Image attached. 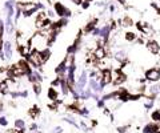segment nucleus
<instances>
[{
	"instance_id": "obj_1",
	"label": "nucleus",
	"mask_w": 160,
	"mask_h": 133,
	"mask_svg": "<svg viewBox=\"0 0 160 133\" xmlns=\"http://www.w3.org/2000/svg\"><path fill=\"white\" fill-rule=\"evenodd\" d=\"M18 8H20L23 12V15L28 18V16H31L32 14H35L36 11L39 10L38 4L36 3H32V2H19L18 3Z\"/></svg>"
},
{
	"instance_id": "obj_2",
	"label": "nucleus",
	"mask_w": 160,
	"mask_h": 133,
	"mask_svg": "<svg viewBox=\"0 0 160 133\" xmlns=\"http://www.w3.org/2000/svg\"><path fill=\"white\" fill-rule=\"evenodd\" d=\"M28 63H30V65L32 68H36V69H39V68H42L43 65V61H42V53H40V51H36V49H32L31 55L28 56Z\"/></svg>"
},
{
	"instance_id": "obj_3",
	"label": "nucleus",
	"mask_w": 160,
	"mask_h": 133,
	"mask_svg": "<svg viewBox=\"0 0 160 133\" xmlns=\"http://www.w3.org/2000/svg\"><path fill=\"white\" fill-rule=\"evenodd\" d=\"M144 79L150 83H158L160 80V68L155 67V68L147 69L146 73H144Z\"/></svg>"
},
{
	"instance_id": "obj_4",
	"label": "nucleus",
	"mask_w": 160,
	"mask_h": 133,
	"mask_svg": "<svg viewBox=\"0 0 160 133\" xmlns=\"http://www.w3.org/2000/svg\"><path fill=\"white\" fill-rule=\"evenodd\" d=\"M54 11L56 12V15L60 16V18H70V16L72 15V12L71 10H68L67 7H64V4L62 3H59V2H56L54 3Z\"/></svg>"
},
{
	"instance_id": "obj_5",
	"label": "nucleus",
	"mask_w": 160,
	"mask_h": 133,
	"mask_svg": "<svg viewBox=\"0 0 160 133\" xmlns=\"http://www.w3.org/2000/svg\"><path fill=\"white\" fill-rule=\"evenodd\" d=\"M103 87H107L112 84V69L107 68V69H102V80H100Z\"/></svg>"
},
{
	"instance_id": "obj_6",
	"label": "nucleus",
	"mask_w": 160,
	"mask_h": 133,
	"mask_svg": "<svg viewBox=\"0 0 160 133\" xmlns=\"http://www.w3.org/2000/svg\"><path fill=\"white\" fill-rule=\"evenodd\" d=\"M146 47L152 55H158L160 52V44H159L158 40H154V39L148 40V41L146 43Z\"/></svg>"
},
{
	"instance_id": "obj_7",
	"label": "nucleus",
	"mask_w": 160,
	"mask_h": 133,
	"mask_svg": "<svg viewBox=\"0 0 160 133\" xmlns=\"http://www.w3.org/2000/svg\"><path fill=\"white\" fill-rule=\"evenodd\" d=\"M94 57L98 60V61H102V60L107 59V48L106 47H98L95 48L94 52H92Z\"/></svg>"
},
{
	"instance_id": "obj_8",
	"label": "nucleus",
	"mask_w": 160,
	"mask_h": 133,
	"mask_svg": "<svg viewBox=\"0 0 160 133\" xmlns=\"http://www.w3.org/2000/svg\"><path fill=\"white\" fill-rule=\"evenodd\" d=\"M3 51H4V53H6V59H7V60H12V57H14V48H12L11 40H7V41H4Z\"/></svg>"
},
{
	"instance_id": "obj_9",
	"label": "nucleus",
	"mask_w": 160,
	"mask_h": 133,
	"mask_svg": "<svg viewBox=\"0 0 160 133\" xmlns=\"http://www.w3.org/2000/svg\"><path fill=\"white\" fill-rule=\"evenodd\" d=\"M47 97L51 100V101H58L59 100V91L58 88H48V92H47Z\"/></svg>"
},
{
	"instance_id": "obj_10",
	"label": "nucleus",
	"mask_w": 160,
	"mask_h": 133,
	"mask_svg": "<svg viewBox=\"0 0 160 133\" xmlns=\"http://www.w3.org/2000/svg\"><path fill=\"white\" fill-rule=\"evenodd\" d=\"M98 23H99V20H98V19H92L91 22L88 23L86 27H84V29H83V31L86 32V33H92L95 28H98Z\"/></svg>"
},
{
	"instance_id": "obj_11",
	"label": "nucleus",
	"mask_w": 160,
	"mask_h": 133,
	"mask_svg": "<svg viewBox=\"0 0 160 133\" xmlns=\"http://www.w3.org/2000/svg\"><path fill=\"white\" fill-rule=\"evenodd\" d=\"M28 80L32 83V84H35V83H40L43 80V77H42V75L39 73V72H36V71H32L30 75H28Z\"/></svg>"
},
{
	"instance_id": "obj_12",
	"label": "nucleus",
	"mask_w": 160,
	"mask_h": 133,
	"mask_svg": "<svg viewBox=\"0 0 160 133\" xmlns=\"http://www.w3.org/2000/svg\"><path fill=\"white\" fill-rule=\"evenodd\" d=\"M40 53H42V61H43V65H44V64H46L48 60L51 59V56H52L51 49L47 47V48H44L43 51H40Z\"/></svg>"
},
{
	"instance_id": "obj_13",
	"label": "nucleus",
	"mask_w": 160,
	"mask_h": 133,
	"mask_svg": "<svg viewBox=\"0 0 160 133\" xmlns=\"http://www.w3.org/2000/svg\"><path fill=\"white\" fill-rule=\"evenodd\" d=\"M114 57L118 60V61H120V63H126L127 61V55H126V52L124 51H118V52H115V55H114Z\"/></svg>"
},
{
	"instance_id": "obj_14",
	"label": "nucleus",
	"mask_w": 160,
	"mask_h": 133,
	"mask_svg": "<svg viewBox=\"0 0 160 133\" xmlns=\"http://www.w3.org/2000/svg\"><path fill=\"white\" fill-rule=\"evenodd\" d=\"M120 23H122L123 27H131V25H134V20H132V18H130V16H124V18L120 20Z\"/></svg>"
},
{
	"instance_id": "obj_15",
	"label": "nucleus",
	"mask_w": 160,
	"mask_h": 133,
	"mask_svg": "<svg viewBox=\"0 0 160 133\" xmlns=\"http://www.w3.org/2000/svg\"><path fill=\"white\" fill-rule=\"evenodd\" d=\"M124 39H126L127 41H136V40H138V35H136L135 32H126V33H124Z\"/></svg>"
},
{
	"instance_id": "obj_16",
	"label": "nucleus",
	"mask_w": 160,
	"mask_h": 133,
	"mask_svg": "<svg viewBox=\"0 0 160 133\" xmlns=\"http://www.w3.org/2000/svg\"><path fill=\"white\" fill-rule=\"evenodd\" d=\"M28 115L31 116L32 119H38V116L40 115V109H39V107H34V108H31L30 112H28Z\"/></svg>"
},
{
	"instance_id": "obj_17",
	"label": "nucleus",
	"mask_w": 160,
	"mask_h": 133,
	"mask_svg": "<svg viewBox=\"0 0 160 133\" xmlns=\"http://www.w3.org/2000/svg\"><path fill=\"white\" fill-rule=\"evenodd\" d=\"M32 91H34V93H35L36 96H39L40 93H42V84H40V83L32 84Z\"/></svg>"
},
{
	"instance_id": "obj_18",
	"label": "nucleus",
	"mask_w": 160,
	"mask_h": 133,
	"mask_svg": "<svg viewBox=\"0 0 160 133\" xmlns=\"http://www.w3.org/2000/svg\"><path fill=\"white\" fill-rule=\"evenodd\" d=\"M24 127H26V121H24L23 119H16L15 120V128L16 129H23Z\"/></svg>"
},
{
	"instance_id": "obj_19",
	"label": "nucleus",
	"mask_w": 160,
	"mask_h": 133,
	"mask_svg": "<svg viewBox=\"0 0 160 133\" xmlns=\"http://www.w3.org/2000/svg\"><path fill=\"white\" fill-rule=\"evenodd\" d=\"M151 119L154 120V123H160V111H155V112H152V115H151Z\"/></svg>"
},
{
	"instance_id": "obj_20",
	"label": "nucleus",
	"mask_w": 160,
	"mask_h": 133,
	"mask_svg": "<svg viewBox=\"0 0 160 133\" xmlns=\"http://www.w3.org/2000/svg\"><path fill=\"white\" fill-rule=\"evenodd\" d=\"M128 129H130V127H128V125H124V127H119L116 131H118V133H126Z\"/></svg>"
},
{
	"instance_id": "obj_21",
	"label": "nucleus",
	"mask_w": 160,
	"mask_h": 133,
	"mask_svg": "<svg viewBox=\"0 0 160 133\" xmlns=\"http://www.w3.org/2000/svg\"><path fill=\"white\" fill-rule=\"evenodd\" d=\"M0 125H2V127H7V125H8V120L4 117V116H2V117H0Z\"/></svg>"
},
{
	"instance_id": "obj_22",
	"label": "nucleus",
	"mask_w": 160,
	"mask_h": 133,
	"mask_svg": "<svg viewBox=\"0 0 160 133\" xmlns=\"http://www.w3.org/2000/svg\"><path fill=\"white\" fill-rule=\"evenodd\" d=\"M38 128H39V127H38V124L32 123L31 125H30V131H31V132H36V131H38Z\"/></svg>"
},
{
	"instance_id": "obj_23",
	"label": "nucleus",
	"mask_w": 160,
	"mask_h": 133,
	"mask_svg": "<svg viewBox=\"0 0 160 133\" xmlns=\"http://www.w3.org/2000/svg\"><path fill=\"white\" fill-rule=\"evenodd\" d=\"M54 133H63V128L62 127H56V128H54V131H52Z\"/></svg>"
},
{
	"instance_id": "obj_24",
	"label": "nucleus",
	"mask_w": 160,
	"mask_h": 133,
	"mask_svg": "<svg viewBox=\"0 0 160 133\" xmlns=\"http://www.w3.org/2000/svg\"><path fill=\"white\" fill-rule=\"evenodd\" d=\"M20 95H22V97L27 99V97H28V91H27V89H23L22 92H20Z\"/></svg>"
},
{
	"instance_id": "obj_25",
	"label": "nucleus",
	"mask_w": 160,
	"mask_h": 133,
	"mask_svg": "<svg viewBox=\"0 0 160 133\" xmlns=\"http://www.w3.org/2000/svg\"><path fill=\"white\" fill-rule=\"evenodd\" d=\"M82 7H83V10H87L88 7H90V2H87V0H84L83 4H82Z\"/></svg>"
},
{
	"instance_id": "obj_26",
	"label": "nucleus",
	"mask_w": 160,
	"mask_h": 133,
	"mask_svg": "<svg viewBox=\"0 0 160 133\" xmlns=\"http://www.w3.org/2000/svg\"><path fill=\"white\" fill-rule=\"evenodd\" d=\"M71 2L74 3L75 6H82V4H83V0H71Z\"/></svg>"
},
{
	"instance_id": "obj_27",
	"label": "nucleus",
	"mask_w": 160,
	"mask_h": 133,
	"mask_svg": "<svg viewBox=\"0 0 160 133\" xmlns=\"http://www.w3.org/2000/svg\"><path fill=\"white\" fill-rule=\"evenodd\" d=\"M3 48H4V41L0 39V51H3Z\"/></svg>"
},
{
	"instance_id": "obj_28",
	"label": "nucleus",
	"mask_w": 160,
	"mask_h": 133,
	"mask_svg": "<svg viewBox=\"0 0 160 133\" xmlns=\"http://www.w3.org/2000/svg\"><path fill=\"white\" fill-rule=\"evenodd\" d=\"M116 2L120 3V4H123V6H124V4H126V0H116Z\"/></svg>"
},
{
	"instance_id": "obj_29",
	"label": "nucleus",
	"mask_w": 160,
	"mask_h": 133,
	"mask_svg": "<svg viewBox=\"0 0 160 133\" xmlns=\"http://www.w3.org/2000/svg\"><path fill=\"white\" fill-rule=\"evenodd\" d=\"M87 2H90V3H91V2H94V0H87Z\"/></svg>"
}]
</instances>
